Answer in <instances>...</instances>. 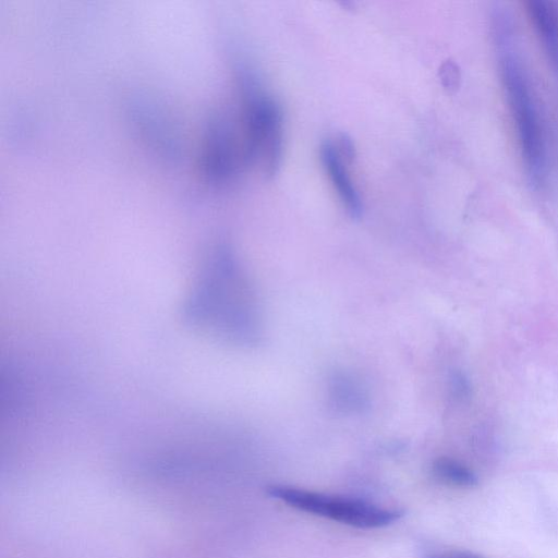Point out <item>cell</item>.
Returning a JSON list of instances; mask_svg holds the SVG:
<instances>
[{
  "label": "cell",
  "instance_id": "cell-3",
  "mask_svg": "<svg viewBox=\"0 0 558 558\" xmlns=\"http://www.w3.org/2000/svg\"><path fill=\"white\" fill-rule=\"evenodd\" d=\"M246 98L250 157L258 159L265 173L274 177L280 168L283 149L281 107L253 76L246 83Z\"/></svg>",
  "mask_w": 558,
  "mask_h": 558
},
{
  "label": "cell",
  "instance_id": "cell-4",
  "mask_svg": "<svg viewBox=\"0 0 558 558\" xmlns=\"http://www.w3.org/2000/svg\"><path fill=\"white\" fill-rule=\"evenodd\" d=\"M320 159L343 207L352 218H360L363 213L362 198L348 171V161L339 154L332 141L327 140L322 144Z\"/></svg>",
  "mask_w": 558,
  "mask_h": 558
},
{
  "label": "cell",
  "instance_id": "cell-5",
  "mask_svg": "<svg viewBox=\"0 0 558 558\" xmlns=\"http://www.w3.org/2000/svg\"><path fill=\"white\" fill-rule=\"evenodd\" d=\"M329 398L340 412L361 413L368 407L364 387L350 374L336 372L329 380Z\"/></svg>",
  "mask_w": 558,
  "mask_h": 558
},
{
  "label": "cell",
  "instance_id": "cell-6",
  "mask_svg": "<svg viewBox=\"0 0 558 558\" xmlns=\"http://www.w3.org/2000/svg\"><path fill=\"white\" fill-rule=\"evenodd\" d=\"M432 472L438 481L456 487H474L478 482L477 475L469 466L451 458L435 460Z\"/></svg>",
  "mask_w": 558,
  "mask_h": 558
},
{
  "label": "cell",
  "instance_id": "cell-8",
  "mask_svg": "<svg viewBox=\"0 0 558 558\" xmlns=\"http://www.w3.org/2000/svg\"><path fill=\"white\" fill-rule=\"evenodd\" d=\"M442 71H444L442 80H445V82L448 80V77H450L447 86H449V87L454 86L456 85L454 81H457L458 74H457V71H456L453 64L450 62L446 63L445 69H442Z\"/></svg>",
  "mask_w": 558,
  "mask_h": 558
},
{
  "label": "cell",
  "instance_id": "cell-7",
  "mask_svg": "<svg viewBox=\"0 0 558 558\" xmlns=\"http://www.w3.org/2000/svg\"><path fill=\"white\" fill-rule=\"evenodd\" d=\"M423 558H484L477 554L465 550H449L426 554Z\"/></svg>",
  "mask_w": 558,
  "mask_h": 558
},
{
  "label": "cell",
  "instance_id": "cell-1",
  "mask_svg": "<svg viewBox=\"0 0 558 558\" xmlns=\"http://www.w3.org/2000/svg\"><path fill=\"white\" fill-rule=\"evenodd\" d=\"M194 325L241 344H254L260 337L256 299L245 275L228 252L217 254L199 271L186 305Z\"/></svg>",
  "mask_w": 558,
  "mask_h": 558
},
{
  "label": "cell",
  "instance_id": "cell-2",
  "mask_svg": "<svg viewBox=\"0 0 558 558\" xmlns=\"http://www.w3.org/2000/svg\"><path fill=\"white\" fill-rule=\"evenodd\" d=\"M267 494L298 510L360 529L387 526L403 515V512L398 509L383 508L362 499L327 495L286 485L268 486Z\"/></svg>",
  "mask_w": 558,
  "mask_h": 558
}]
</instances>
